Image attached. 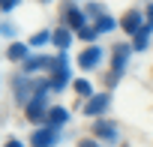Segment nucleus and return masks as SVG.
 <instances>
[{
  "label": "nucleus",
  "mask_w": 153,
  "mask_h": 147,
  "mask_svg": "<svg viewBox=\"0 0 153 147\" xmlns=\"http://www.w3.org/2000/svg\"><path fill=\"white\" fill-rule=\"evenodd\" d=\"M3 147H21V141H18V138H9V141H6Z\"/></svg>",
  "instance_id": "23"
},
{
  "label": "nucleus",
  "mask_w": 153,
  "mask_h": 147,
  "mask_svg": "<svg viewBox=\"0 0 153 147\" xmlns=\"http://www.w3.org/2000/svg\"><path fill=\"white\" fill-rule=\"evenodd\" d=\"M120 27H123L129 36H135V33L144 27V21H141V12H138V9H129V12L120 18Z\"/></svg>",
  "instance_id": "9"
},
{
  "label": "nucleus",
  "mask_w": 153,
  "mask_h": 147,
  "mask_svg": "<svg viewBox=\"0 0 153 147\" xmlns=\"http://www.w3.org/2000/svg\"><path fill=\"white\" fill-rule=\"evenodd\" d=\"M75 36H78V39H81L84 45H93V39H96L99 33H96V27H93V24H84V27H81L78 33H75Z\"/></svg>",
  "instance_id": "15"
},
{
  "label": "nucleus",
  "mask_w": 153,
  "mask_h": 147,
  "mask_svg": "<svg viewBox=\"0 0 153 147\" xmlns=\"http://www.w3.org/2000/svg\"><path fill=\"white\" fill-rule=\"evenodd\" d=\"M84 15H90V18H102V15H105V12H102V3H87Z\"/></svg>",
  "instance_id": "18"
},
{
  "label": "nucleus",
  "mask_w": 153,
  "mask_h": 147,
  "mask_svg": "<svg viewBox=\"0 0 153 147\" xmlns=\"http://www.w3.org/2000/svg\"><path fill=\"white\" fill-rule=\"evenodd\" d=\"M102 57H105V51H102L99 45H87V48L78 54V66H81L84 72H90V69H96V66L102 63Z\"/></svg>",
  "instance_id": "3"
},
{
  "label": "nucleus",
  "mask_w": 153,
  "mask_h": 147,
  "mask_svg": "<svg viewBox=\"0 0 153 147\" xmlns=\"http://www.w3.org/2000/svg\"><path fill=\"white\" fill-rule=\"evenodd\" d=\"M78 147H99V144H96V138H81Z\"/></svg>",
  "instance_id": "21"
},
{
  "label": "nucleus",
  "mask_w": 153,
  "mask_h": 147,
  "mask_svg": "<svg viewBox=\"0 0 153 147\" xmlns=\"http://www.w3.org/2000/svg\"><path fill=\"white\" fill-rule=\"evenodd\" d=\"M51 42H54V48L57 51H66L69 45H72V30L63 24V27H57L54 33H51Z\"/></svg>",
  "instance_id": "11"
},
{
  "label": "nucleus",
  "mask_w": 153,
  "mask_h": 147,
  "mask_svg": "<svg viewBox=\"0 0 153 147\" xmlns=\"http://www.w3.org/2000/svg\"><path fill=\"white\" fill-rule=\"evenodd\" d=\"M6 57H9V60H21V63H24V60L30 57V48H27L24 42H12V45L6 48Z\"/></svg>",
  "instance_id": "13"
},
{
  "label": "nucleus",
  "mask_w": 153,
  "mask_h": 147,
  "mask_svg": "<svg viewBox=\"0 0 153 147\" xmlns=\"http://www.w3.org/2000/svg\"><path fill=\"white\" fill-rule=\"evenodd\" d=\"M108 105H111V96H108V93H93V96L84 102V114H87V117H99V114L108 111Z\"/></svg>",
  "instance_id": "5"
},
{
  "label": "nucleus",
  "mask_w": 153,
  "mask_h": 147,
  "mask_svg": "<svg viewBox=\"0 0 153 147\" xmlns=\"http://www.w3.org/2000/svg\"><path fill=\"white\" fill-rule=\"evenodd\" d=\"M129 54H132V45H126V42L114 45V54H111V72H108V78H105L108 87H114V84L120 81L123 69H126V63H129Z\"/></svg>",
  "instance_id": "1"
},
{
  "label": "nucleus",
  "mask_w": 153,
  "mask_h": 147,
  "mask_svg": "<svg viewBox=\"0 0 153 147\" xmlns=\"http://www.w3.org/2000/svg\"><path fill=\"white\" fill-rule=\"evenodd\" d=\"M66 120H69V111H66L63 105H51V108H48V117H45V126H51V129H60Z\"/></svg>",
  "instance_id": "10"
},
{
  "label": "nucleus",
  "mask_w": 153,
  "mask_h": 147,
  "mask_svg": "<svg viewBox=\"0 0 153 147\" xmlns=\"http://www.w3.org/2000/svg\"><path fill=\"white\" fill-rule=\"evenodd\" d=\"M93 138H102V141L114 144V141H117V126H114L111 120H96V123H93Z\"/></svg>",
  "instance_id": "7"
},
{
  "label": "nucleus",
  "mask_w": 153,
  "mask_h": 147,
  "mask_svg": "<svg viewBox=\"0 0 153 147\" xmlns=\"http://www.w3.org/2000/svg\"><path fill=\"white\" fill-rule=\"evenodd\" d=\"M75 93L84 96V99H90V96H93V84H90L87 78H75Z\"/></svg>",
  "instance_id": "17"
},
{
  "label": "nucleus",
  "mask_w": 153,
  "mask_h": 147,
  "mask_svg": "<svg viewBox=\"0 0 153 147\" xmlns=\"http://www.w3.org/2000/svg\"><path fill=\"white\" fill-rule=\"evenodd\" d=\"M12 93H15V99H18V102H24V105H27V102L33 99V93H36V84H33V81H30L27 75H21V78L15 81Z\"/></svg>",
  "instance_id": "6"
},
{
  "label": "nucleus",
  "mask_w": 153,
  "mask_h": 147,
  "mask_svg": "<svg viewBox=\"0 0 153 147\" xmlns=\"http://www.w3.org/2000/svg\"><path fill=\"white\" fill-rule=\"evenodd\" d=\"M96 33H111V30H117V18H111V15H102V18H96Z\"/></svg>",
  "instance_id": "14"
},
{
  "label": "nucleus",
  "mask_w": 153,
  "mask_h": 147,
  "mask_svg": "<svg viewBox=\"0 0 153 147\" xmlns=\"http://www.w3.org/2000/svg\"><path fill=\"white\" fill-rule=\"evenodd\" d=\"M150 33H153V27H150V24H144V27L132 36V51H144V48H147V42H150Z\"/></svg>",
  "instance_id": "12"
},
{
  "label": "nucleus",
  "mask_w": 153,
  "mask_h": 147,
  "mask_svg": "<svg viewBox=\"0 0 153 147\" xmlns=\"http://www.w3.org/2000/svg\"><path fill=\"white\" fill-rule=\"evenodd\" d=\"M0 36H15V27L12 24H0Z\"/></svg>",
  "instance_id": "20"
},
{
  "label": "nucleus",
  "mask_w": 153,
  "mask_h": 147,
  "mask_svg": "<svg viewBox=\"0 0 153 147\" xmlns=\"http://www.w3.org/2000/svg\"><path fill=\"white\" fill-rule=\"evenodd\" d=\"M48 42H51V33H48V30H39V33H33V36H30L27 48H42V45H48Z\"/></svg>",
  "instance_id": "16"
},
{
  "label": "nucleus",
  "mask_w": 153,
  "mask_h": 147,
  "mask_svg": "<svg viewBox=\"0 0 153 147\" xmlns=\"http://www.w3.org/2000/svg\"><path fill=\"white\" fill-rule=\"evenodd\" d=\"M57 141H60V129H51V126H39L30 135V144L33 147H54Z\"/></svg>",
  "instance_id": "4"
},
{
  "label": "nucleus",
  "mask_w": 153,
  "mask_h": 147,
  "mask_svg": "<svg viewBox=\"0 0 153 147\" xmlns=\"http://www.w3.org/2000/svg\"><path fill=\"white\" fill-rule=\"evenodd\" d=\"M147 24H150V27H153V3H150V6H147Z\"/></svg>",
  "instance_id": "22"
},
{
  "label": "nucleus",
  "mask_w": 153,
  "mask_h": 147,
  "mask_svg": "<svg viewBox=\"0 0 153 147\" xmlns=\"http://www.w3.org/2000/svg\"><path fill=\"white\" fill-rule=\"evenodd\" d=\"M18 3H21V0H0V9H3V12H12Z\"/></svg>",
  "instance_id": "19"
},
{
  "label": "nucleus",
  "mask_w": 153,
  "mask_h": 147,
  "mask_svg": "<svg viewBox=\"0 0 153 147\" xmlns=\"http://www.w3.org/2000/svg\"><path fill=\"white\" fill-rule=\"evenodd\" d=\"M63 21H66V27H69V30H75V33H78V30L87 24V15H84L78 6H66V12H63Z\"/></svg>",
  "instance_id": "8"
},
{
  "label": "nucleus",
  "mask_w": 153,
  "mask_h": 147,
  "mask_svg": "<svg viewBox=\"0 0 153 147\" xmlns=\"http://www.w3.org/2000/svg\"><path fill=\"white\" fill-rule=\"evenodd\" d=\"M48 96L45 93H33V99L24 105V117L30 120V123H42L45 126V117H48Z\"/></svg>",
  "instance_id": "2"
}]
</instances>
